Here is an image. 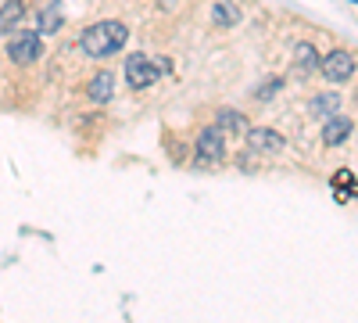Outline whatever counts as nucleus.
I'll return each mask as SVG.
<instances>
[{
  "label": "nucleus",
  "mask_w": 358,
  "mask_h": 323,
  "mask_svg": "<svg viewBox=\"0 0 358 323\" xmlns=\"http://www.w3.org/2000/svg\"><path fill=\"white\" fill-rule=\"evenodd\" d=\"M158 65H155V57H147V54H129L126 57V83L133 86V90H147V86H155L158 79Z\"/></svg>",
  "instance_id": "nucleus-3"
},
{
  "label": "nucleus",
  "mask_w": 358,
  "mask_h": 323,
  "mask_svg": "<svg viewBox=\"0 0 358 323\" xmlns=\"http://www.w3.org/2000/svg\"><path fill=\"white\" fill-rule=\"evenodd\" d=\"M351 133H355V123L348 119V115H330L326 126H322V144L326 148H341Z\"/></svg>",
  "instance_id": "nucleus-7"
},
{
  "label": "nucleus",
  "mask_w": 358,
  "mask_h": 323,
  "mask_svg": "<svg viewBox=\"0 0 358 323\" xmlns=\"http://www.w3.org/2000/svg\"><path fill=\"white\" fill-rule=\"evenodd\" d=\"M334 187H337V191H355V194H358L355 172H351V169H337V172H334Z\"/></svg>",
  "instance_id": "nucleus-15"
},
{
  "label": "nucleus",
  "mask_w": 358,
  "mask_h": 323,
  "mask_svg": "<svg viewBox=\"0 0 358 323\" xmlns=\"http://www.w3.org/2000/svg\"><path fill=\"white\" fill-rule=\"evenodd\" d=\"M62 8L57 4H47L43 11H40V36H50V33H57V29H62Z\"/></svg>",
  "instance_id": "nucleus-12"
},
{
  "label": "nucleus",
  "mask_w": 358,
  "mask_h": 323,
  "mask_svg": "<svg viewBox=\"0 0 358 323\" xmlns=\"http://www.w3.org/2000/svg\"><path fill=\"white\" fill-rule=\"evenodd\" d=\"M126 40H129V29L122 22H97V25L83 29L79 47H83L86 57H108L115 50H122Z\"/></svg>",
  "instance_id": "nucleus-1"
},
{
  "label": "nucleus",
  "mask_w": 358,
  "mask_h": 323,
  "mask_svg": "<svg viewBox=\"0 0 358 323\" xmlns=\"http://www.w3.org/2000/svg\"><path fill=\"white\" fill-rule=\"evenodd\" d=\"M212 22L215 25H236V22H241V11H236V4H226V0H222V4H215L212 8Z\"/></svg>",
  "instance_id": "nucleus-13"
},
{
  "label": "nucleus",
  "mask_w": 358,
  "mask_h": 323,
  "mask_svg": "<svg viewBox=\"0 0 358 323\" xmlns=\"http://www.w3.org/2000/svg\"><path fill=\"white\" fill-rule=\"evenodd\" d=\"M86 97L90 101H97V104H108L111 97H115V72H97L94 79H90V86H86Z\"/></svg>",
  "instance_id": "nucleus-8"
},
{
  "label": "nucleus",
  "mask_w": 358,
  "mask_h": 323,
  "mask_svg": "<svg viewBox=\"0 0 358 323\" xmlns=\"http://www.w3.org/2000/svg\"><path fill=\"white\" fill-rule=\"evenodd\" d=\"M43 43H40V29H29V33H15L8 40V57L15 65H33L40 57Z\"/></svg>",
  "instance_id": "nucleus-2"
},
{
  "label": "nucleus",
  "mask_w": 358,
  "mask_h": 323,
  "mask_svg": "<svg viewBox=\"0 0 358 323\" xmlns=\"http://www.w3.org/2000/svg\"><path fill=\"white\" fill-rule=\"evenodd\" d=\"M294 65H297V72L312 76V72H319V69H322V57H319V50H315L308 40H301V43L294 47Z\"/></svg>",
  "instance_id": "nucleus-9"
},
{
  "label": "nucleus",
  "mask_w": 358,
  "mask_h": 323,
  "mask_svg": "<svg viewBox=\"0 0 358 323\" xmlns=\"http://www.w3.org/2000/svg\"><path fill=\"white\" fill-rule=\"evenodd\" d=\"M248 151L251 155H280L287 148V140L276 130H265V126H248Z\"/></svg>",
  "instance_id": "nucleus-4"
},
{
  "label": "nucleus",
  "mask_w": 358,
  "mask_h": 323,
  "mask_svg": "<svg viewBox=\"0 0 358 323\" xmlns=\"http://www.w3.org/2000/svg\"><path fill=\"white\" fill-rule=\"evenodd\" d=\"M215 126H219L222 133H226V130H229V133H244V130H248V115L236 111V108H222V111L215 115Z\"/></svg>",
  "instance_id": "nucleus-11"
},
{
  "label": "nucleus",
  "mask_w": 358,
  "mask_h": 323,
  "mask_svg": "<svg viewBox=\"0 0 358 323\" xmlns=\"http://www.w3.org/2000/svg\"><path fill=\"white\" fill-rule=\"evenodd\" d=\"M330 83H348L355 76V57L348 50H334V54H326L322 57V69H319Z\"/></svg>",
  "instance_id": "nucleus-6"
},
{
  "label": "nucleus",
  "mask_w": 358,
  "mask_h": 323,
  "mask_svg": "<svg viewBox=\"0 0 358 323\" xmlns=\"http://www.w3.org/2000/svg\"><path fill=\"white\" fill-rule=\"evenodd\" d=\"M197 165H204V162H222V155H226V133L219 130V126H204L201 130V137H197Z\"/></svg>",
  "instance_id": "nucleus-5"
},
{
  "label": "nucleus",
  "mask_w": 358,
  "mask_h": 323,
  "mask_svg": "<svg viewBox=\"0 0 358 323\" xmlns=\"http://www.w3.org/2000/svg\"><path fill=\"white\" fill-rule=\"evenodd\" d=\"M280 86H283V79H268V83H262L255 90V97L258 101H273V94H280Z\"/></svg>",
  "instance_id": "nucleus-16"
},
{
  "label": "nucleus",
  "mask_w": 358,
  "mask_h": 323,
  "mask_svg": "<svg viewBox=\"0 0 358 323\" xmlns=\"http://www.w3.org/2000/svg\"><path fill=\"white\" fill-rule=\"evenodd\" d=\"M355 101H358V90H355Z\"/></svg>",
  "instance_id": "nucleus-17"
},
{
  "label": "nucleus",
  "mask_w": 358,
  "mask_h": 323,
  "mask_svg": "<svg viewBox=\"0 0 358 323\" xmlns=\"http://www.w3.org/2000/svg\"><path fill=\"white\" fill-rule=\"evenodd\" d=\"M22 18H25V4H22V0H8V4L0 8V36L15 33Z\"/></svg>",
  "instance_id": "nucleus-10"
},
{
  "label": "nucleus",
  "mask_w": 358,
  "mask_h": 323,
  "mask_svg": "<svg viewBox=\"0 0 358 323\" xmlns=\"http://www.w3.org/2000/svg\"><path fill=\"white\" fill-rule=\"evenodd\" d=\"M341 111V94H319L312 101V115H337Z\"/></svg>",
  "instance_id": "nucleus-14"
}]
</instances>
